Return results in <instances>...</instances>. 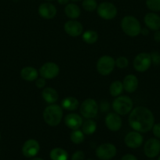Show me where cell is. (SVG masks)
Returning a JSON list of instances; mask_svg holds the SVG:
<instances>
[{
  "instance_id": "6da1fadb",
  "label": "cell",
  "mask_w": 160,
  "mask_h": 160,
  "mask_svg": "<svg viewBox=\"0 0 160 160\" xmlns=\"http://www.w3.org/2000/svg\"><path fill=\"white\" fill-rule=\"evenodd\" d=\"M128 121L130 126L134 131L140 133H147L152 131L155 124V117L148 108L137 106L132 109Z\"/></svg>"
},
{
  "instance_id": "7a4b0ae2",
  "label": "cell",
  "mask_w": 160,
  "mask_h": 160,
  "mask_svg": "<svg viewBox=\"0 0 160 160\" xmlns=\"http://www.w3.org/2000/svg\"><path fill=\"white\" fill-rule=\"evenodd\" d=\"M63 117V108L56 104H51L47 106L43 112V119L45 123L51 127L60 124Z\"/></svg>"
},
{
  "instance_id": "3957f363",
  "label": "cell",
  "mask_w": 160,
  "mask_h": 160,
  "mask_svg": "<svg viewBox=\"0 0 160 160\" xmlns=\"http://www.w3.org/2000/svg\"><path fill=\"white\" fill-rule=\"evenodd\" d=\"M121 28L126 35L136 37L141 34V25L139 20L133 16H125L121 21Z\"/></svg>"
},
{
  "instance_id": "277c9868",
  "label": "cell",
  "mask_w": 160,
  "mask_h": 160,
  "mask_svg": "<svg viewBox=\"0 0 160 160\" xmlns=\"http://www.w3.org/2000/svg\"><path fill=\"white\" fill-rule=\"evenodd\" d=\"M133 102L130 97L126 95L118 96L112 102V108L119 115H126L133 109Z\"/></svg>"
},
{
  "instance_id": "5b68a950",
  "label": "cell",
  "mask_w": 160,
  "mask_h": 160,
  "mask_svg": "<svg viewBox=\"0 0 160 160\" xmlns=\"http://www.w3.org/2000/svg\"><path fill=\"white\" fill-rule=\"evenodd\" d=\"M115 60L110 56H103L97 60V70L102 76H108L114 70Z\"/></svg>"
},
{
  "instance_id": "8992f818",
  "label": "cell",
  "mask_w": 160,
  "mask_h": 160,
  "mask_svg": "<svg viewBox=\"0 0 160 160\" xmlns=\"http://www.w3.org/2000/svg\"><path fill=\"white\" fill-rule=\"evenodd\" d=\"M98 105L93 98H86L80 106V113L86 119H93L97 115Z\"/></svg>"
},
{
  "instance_id": "52a82bcc",
  "label": "cell",
  "mask_w": 160,
  "mask_h": 160,
  "mask_svg": "<svg viewBox=\"0 0 160 160\" xmlns=\"http://www.w3.org/2000/svg\"><path fill=\"white\" fill-rule=\"evenodd\" d=\"M97 12L100 18L104 20H112L117 15V8L113 3L108 2H104L98 5L97 8Z\"/></svg>"
},
{
  "instance_id": "ba28073f",
  "label": "cell",
  "mask_w": 160,
  "mask_h": 160,
  "mask_svg": "<svg viewBox=\"0 0 160 160\" xmlns=\"http://www.w3.org/2000/svg\"><path fill=\"white\" fill-rule=\"evenodd\" d=\"M117 148L111 143H104L96 149V156L100 160H110L115 156Z\"/></svg>"
},
{
  "instance_id": "9c48e42d",
  "label": "cell",
  "mask_w": 160,
  "mask_h": 160,
  "mask_svg": "<svg viewBox=\"0 0 160 160\" xmlns=\"http://www.w3.org/2000/svg\"><path fill=\"white\" fill-rule=\"evenodd\" d=\"M151 54L147 52H141L136 55L133 60V67L138 72H145L152 65Z\"/></svg>"
},
{
  "instance_id": "30bf717a",
  "label": "cell",
  "mask_w": 160,
  "mask_h": 160,
  "mask_svg": "<svg viewBox=\"0 0 160 160\" xmlns=\"http://www.w3.org/2000/svg\"><path fill=\"white\" fill-rule=\"evenodd\" d=\"M144 155L149 159H154L160 153V140L156 138L148 139L144 145Z\"/></svg>"
},
{
  "instance_id": "8fae6325",
  "label": "cell",
  "mask_w": 160,
  "mask_h": 160,
  "mask_svg": "<svg viewBox=\"0 0 160 160\" xmlns=\"http://www.w3.org/2000/svg\"><path fill=\"white\" fill-rule=\"evenodd\" d=\"M60 73V67L55 62H48L44 63L39 69V74L46 79H53Z\"/></svg>"
},
{
  "instance_id": "7c38bea8",
  "label": "cell",
  "mask_w": 160,
  "mask_h": 160,
  "mask_svg": "<svg viewBox=\"0 0 160 160\" xmlns=\"http://www.w3.org/2000/svg\"><path fill=\"white\" fill-rule=\"evenodd\" d=\"M40 145L35 139H28L22 146V154L27 158L35 157L39 152Z\"/></svg>"
},
{
  "instance_id": "4fadbf2b",
  "label": "cell",
  "mask_w": 160,
  "mask_h": 160,
  "mask_svg": "<svg viewBox=\"0 0 160 160\" xmlns=\"http://www.w3.org/2000/svg\"><path fill=\"white\" fill-rule=\"evenodd\" d=\"M144 138L140 132L136 131H130L125 135L124 142L125 145L130 148H137L142 145Z\"/></svg>"
},
{
  "instance_id": "5bb4252c",
  "label": "cell",
  "mask_w": 160,
  "mask_h": 160,
  "mask_svg": "<svg viewBox=\"0 0 160 160\" xmlns=\"http://www.w3.org/2000/svg\"><path fill=\"white\" fill-rule=\"evenodd\" d=\"M64 31L71 37H78L83 32V26L80 22L70 20L64 23Z\"/></svg>"
},
{
  "instance_id": "9a60e30c",
  "label": "cell",
  "mask_w": 160,
  "mask_h": 160,
  "mask_svg": "<svg viewBox=\"0 0 160 160\" xmlns=\"http://www.w3.org/2000/svg\"><path fill=\"white\" fill-rule=\"evenodd\" d=\"M105 124L110 131H118L122 128V119L116 112H110L105 117Z\"/></svg>"
},
{
  "instance_id": "2e32d148",
  "label": "cell",
  "mask_w": 160,
  "mask_h": 160,
  "mask_svg": "<svg viewBox=\"0 0 160 160\" xmlns=\"http://www.w3.org/2000/svg\"><path fill=\"white\" fill-rule=\"evenodd\" d=\"M39 16L45 20H51L56 15V8L50 2L42 3L38 9Z\"/></svg>"
},
{
  "instance_id": "e0dca14e",
  "label": "cell",
  "mask_w": 160,
  "mask_h": 160,
  "mask_svg": "<svg viewBox=\"0 0 160 160\" xmlns=\"http://www.w3.org/2000/svg\"><path fill=\"white\" fill-rule=\"evenodd\" d=\"M144 23L148 29L152 31L160 30V16L155 12H148L144 18Z\"/></svg>"
},
{
  "instance_id": "ac0fdd59",
  "label": "cell",
  "mask_w": 160,
  "mask_h": 160,
  "mask_svg": "<svg viewBox=\"0 0 160 160\" xmlns=\"http://www.w3.org/2000/svg\"><path fill=\"white\" fill-rule=\"evenodd\" d=\"M64 123L65 125L71 130L74 131V130L79 129L80 127L83 125V118L80 117V115L77 113H69L64 118Z\"/></svg>"
},
{
  "instance_id": "d6986e66",
  "label": "cell",
  "mask_w": 160,
  "mask_h": 160,
  "mask_svg": "<svg viewBox=\"0 0 160 160\" xmlns=\"http://www.w3.org/2000/svg\"><path fill=\"white\" fill-rule=\"evenodd\" d=\"M122 84L125 92L128 93H133L138 88V79L135 75L129 74L124 78Z\"/></svg>"
},
{
  "instance_id": "ffe728a7",
  "label": "cell",
  "mask_w": 160,
  "mask_h": 160,
  "mask_svg": "<svg viewBox=\"0 0 160 160\" xmlns=\"http://www.w3.org/2000/svg\"><path fill=\"white\" fill-rule=\"evenodd\" d=\"M42 97L47 103L49 104H53L58 100L57 92L53 88H44L42 92Z\"/></svg>"
},
{
  "instance_id": "44dd1931",
  "label": "cell",
  "mask_w": 160,
  "mask_h": 160,
  "mask_svg": "<svg viewBox=\"0 0 160 160\" xmlns=\"http://www.w3.org/2000/svg\"><path fill=\"white\" fill-rule=\"evenodd\" d=\"M20 76L26 81H34L39 77V72L33 67H25L20 71Z\"/></svg>"
},
{
  "instance_id": "7402d4cb",
  "label": "cell",
  "mask_w": 160,
  "mask_h": 160,
  "mask_svg": "<svg viewBox=\"0 0 160 160\" xmlns=\"http://www.w3.org/2000/svg\"><path fill=\"white\" fill-rule=\"evenodd\" d=\"M64 12L65 15L71 20H75L78 18L81 14V10L78 6H77L75 3H68L66 5L64 8Z\"/></svg>"
},
{
  "instance_id": "603a6c76",
  "label": "cell",
  "mask_w": 160,
  "mask_h": 160,
  "mask_svg": "<svg viewBox=\"0 0 160 160\" xmlns=\"http://www.w3.org/2000/svg\"><path fill=\"white\" fill-rule=\"evenodd\" d=\"M79 106L78 99L75 97H66L61 102V107L68 111H74L78 109Z\"/></svg>"
},
{
  "instance_id": "cb8c5ba5",
  "label": "cell",
  "mask_w": 160,
  "mask_h": 160,
  "mask_svg": "<svg viewBox=\"0 0 160 160\" xmlns=\"http://www.w3.org/2000/svg\"><path fill=\"white\" fill-rule=\"evenodd\" d=\"M50 157L51 160H67L68 153L62 148H54L50 151Z\"/></svg>"
},
{
  "instance_id": "d4e9b609",
  "label": "cell",
  "mask_w": 160,
  "mask_h": 160,
  "mask_svg": "<svg viewBox=\"0 0 160 160\" xmlns=\"http://www.w3.org/2000/svg\"><path fill=\"white\" fill-rule=\"evenodd\" d=\"M96 130H97V123L93 119H88L82 125V131L86 135L93 134Z\"/></svg>"
},
{
  "instance_id": "484cf974",
  "label": "cell",
  "mask_w": 160,
  "mask_h": 160,
  "mask_svg": "<svg viewBox=\"0 0 160 160\" xmlns=\"http://www.w3.org/2000/svg\"><path fill=\"white\" fill-rule=\"evenodd\" d=\"M123 84L122 82L119 81H115L110 84L109 87V92L111 96L118 97L123 92Z\"/></svg>"
},
{
  "instance_id": "4316f807",
  "label": "cell",
  "mask_w": 160,
  "mask_h": 160,
  "mask_svg": "<svg viewBox=\"0 0 160 160\" xmlns=\"http://www.w3.org/2000/svg\"><path fill=\"white\" fill-rule=\"evenodd\" d=\"M83 40L86 43L92 45V44L96 43L98 40V34L93 30H88L83 33Z\"/></svg>"
},
{
  "instance_id": "83f0119b",
  "label": "cell",
  "mask_w": 160,
  "mask_h": 160,
  "mask_svg": "<svg viewBox=\"0 0 160 160\" xmlns=\"http://www.w3.org/2000/svg\"><path fill=\"white\" fill-rule=\"evenodd\" d=\"M71 141L75 145H79L83 143L85 140V134L83 132V131H80L79 129L74 130L71 133L70 135Z\"/></svg>"
},
{
  "instance_id": "f1b7e54d",
  "label": "cell",
  "mask_w": 160,
  "mask_h": 160,
  "mask_svg": "<svg viewBox=\"0 0 160 160\" xmlns=\"http://www.w3.org/2000/svg\"><path fill=\"white\" fill-rule=\"evenodd\" d=\"M82 6L85 10L88 12H93L97 9L98 5L96 0H83Z\"/></svg>"
},
{
  "instance_id": "f546056e",
  "label": "cell",
  "mask_w": 160,
  "mask_h": 160,
  "mask_svg": "<svg viewBox=\"0 0 160 160\" xmlns=\"http://www.w3.org/2000/svg\"><path fill=\"white\" fill-rule=\"evenodd\" d=\"M146 6L150 10L154 12L160 11V0H147Z\"/></svg>"
},
{
  "instance_id": "4dcf8cb0",
  "label": "cell",
  "mask_w": 160,
  "mask_h": 160,
  "mask_svg": "<svg viewBox=\"0 0 160 160\" xmlns=\"http://www.w3.org/2000/svg\"><path fill=\"white\" fill-rule=\"evenodd\" d=\"M129 65V60L124 56H120L115 60V66L119 69L126 68Z\"/></svg>"
},
{
  "instance_id": "1f68e13d",
  "label": "cell",
  "mask_w": 160,
  "mask_h": 160,
  "mask_svg": "<svg viewBox=\"0 0 160 160\" xmlns=\"http://www.w3.org/2000/svg\"><path fill=\"white\" fill-rule=\"evenodd\" d=\"M72 160H85V153L81 150L75 152L72 156Z\"/></svg>"
},
{
  "instance_id": "d6a6232c",
  "label": "cell",
  "mask_w": 160,
  "mask_h": 160,
  "mask_svg": "<svg viewBox=\"0 0 160 160\" xmlns=\"http://www.w3.org/2000/svg\"><path fill=\"white\" fill-rule=\"evenodd\" d=\"M151 57H152V63L155 64V65L160 64V53H158V52H152L151 54Z\"/></svg>"
},
{
  "instance_id": "836d02e7",
  "label": "cell",
  "mask_w": 160,
  "mask_h": 160,
  "mask_svg": "<svg viewBox=\"0 0 160 160\" xmlns=\"http://www.w3.org/2000/svg\"><path fill=\"white\" fill-rule=\"evenodd\" d=\"M152 130V132H153L154 136H155L156 138L160 139V123H155Z\"/></svg>"
},
{
  "instance_id": "e575fe53",
  "label": "cell",
  "mask_w": 160,
  "mask_h": 160,
  "mask_svg": "<svg viewBox=\"0 0 160 160\" xmlns=\"http://www.w3.org/2000/svg\"><path fill=\"white\" fill-rule=\"evenodd\" d=\"M46 84V81H45V78H37L35 80V85L38 88H44Z\"/></svg>"
},
{
  "instance_id": "d590c367",
  "label": "cell",
  "mask_w": 160,
  "mask_h": 160,
  "mask_svg": "<svg viewBox=\"0 0 160 160\" xmlns=\"http://www.w3.org/2000/svg\"><path fill=\"white\" fill-rule=\"evenodd\" d=\"M100 109H101L102 112H108V109H109V104H108V102H102L100 103Z\"/></svg>"
},
{
  "instance_id": "8d00e7d4",
  "label": "cell",
  "mask_w": 160,
  "mask_h": 160,
  "mask_svg": "<svg viewBox=\"0 0 160 160\" xmlns=\"http://www.w3.org/2000/svg\"><path fill=\"white\" fill-rule=\"evenodd\" d=\"M121 160H137V158L132 154H126L122 157Z\"/></svg>"
},
{
  "instance_id": "74e56055",
  "label": "cell",
  "mask_w": 160,
  "mask_h": 160,
  "mask_svg": "<svg viewBox=\"0 0 160 160\" xmlns=\"http://www.w3.org/2000/svg\"><path fill=\"white\" fill-rule=\"evenodd\" d=\"M154 39L156 42H158L160 43V30H158V31H155V34H154Z\"/></svg>"
},
{
  "instance_id": "f35d334b",
  "label": "cell",
  "mask_w": 160,
  "mask_h": 160,
  "mask_svg": "<svg viewBox=\"0 0 160 160\" xmlns=\"http://www.w3.org/2000/svg\"><path fill=\"white\" fill-rule=\"evenodd\" d=\"M141 34L144 36H147V34H149V31H148V28H141Z\"/></svg>"
},
{
  "instance_id": "ab89813d",
  "label": "cell",
  "mask_w": 160,
  "mask_h": 160,
  "mask_svg": "<svg viewBox=\"0 0 160 160\" xmlns=\"http://www.w3.org/2000/svg\"><path fill=\"white\" fill-rule=\"evenodd\" d=\"M57 2L61 5H67L68 4L69 0H57Z\"/></svg>"
},
{
  "instance_id": "60d3db41",
  "label": "cell",
  "mask_w": 160,
  "mask_h": 160,
  "mask_svg": "<svg viewBox=\"0 0 160 160\" xmlns=\"http://www.w3.org/2000/svg\"><path fill=\"white\" fill-rule=\"evenodd\" d=\"M31 160H44V159H42V158H39V157H34V158H32V159H31Z\"/></svg>"
},
{
  "instance_id": "b9f144b4",
  "label": "cell",
  "mask_w": 160,
  "mask_h": 160,
  "mask_svg": "<svg viewBox=\"0 0 160 160\" xmlns=\"http://www.w3.org/2000/svg\"><path fill=\"white\" fill-rule=\"evenodd\" d=\"M71 1H73V2H78V1H81V0H71Z\"/></svg>"
},
{
  "instance_id": "7bdbcfd3",
  "label": "cell",
  "mask_w": 160,
  "mask_h": 160,
  "mask_svg": "<svg viewBox=\"0 0 160 160\" xmlns=\"http://www.w3.org/2000/svg\"><path fill=\"white\" fill-rule=\"evenodd\" d=\"M45 1H47V2H50V1H53V0H45Z\"/></svg>"
},
{
  "instance_id": "ee69618b",
  "label": "cell",
  "mask_w": 160,
  "mask_h": 160,
  "mask_svg": "<svg viewBox=\"0 0 160 160\" xmlns=\"http://www.w3.org/2000/svg\"><path fill=\"white\" fill-rule=\"evenodd\" d=\"M158 160H160V156H159V157L158 158Z\"/></svg>"
},
{
  "instance_id": "f6af8a7d",
  "label": "cell",
  "mask_w": 160,
  "mask_h": 160,
  "mask_svg": "<svg viewBox=\"0 0 160 160\" xmlns=\"http://www.w3.org/2000/svg\"><path fill=\"white\" fill-rule=\"evenodd\" d=\"M86 160H93V159H86Z\"/></svg>"
},
{
  "instance_id": "bcb514c9",
  "label": "cell",
  "mask_w": 160,
  "mask_h": 160,
  "mask_svg": "<svg viewBox=\"0 0 160 160\" xmlns=\"http://www.w3.org/2000/svg\"><path fill=\"white\" fill-rule=\"evenodd\" d=\"M0 139H1V134H0Z\"/></svg>"
}]
</instances>
